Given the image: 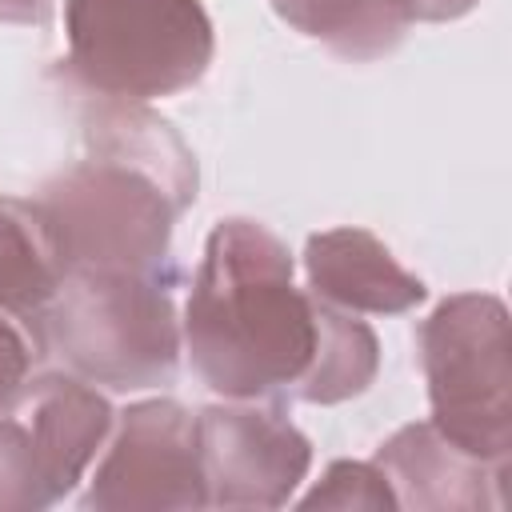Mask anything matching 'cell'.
Returning a JSON list of instances; mask_svg holds the SVG:
<instances>
[{
  "instance_id": "cell-1",
  "label": "cell",
  "mask_w": 512,
  "mask_h": 512,
  "mask_svg": "<svg viewBox=\"0 0 512 512\" xmlns=\"http://www.w3.org/2000/svg\"><path fill=\"white\" fill-rule=\"evenodd\" d=\"M288 244L248 216L220 220L180 320L192 372L224 400L292 396L316 348V296L296 288Z\"/></svg>"
},
{
  "instance_id": "cell-2",
  "label": "cell",
  "mask_w": 512,
  "mask_h": 512,
  "mask_svg": "<svg viewBox=\"0 0 512 512\" xmlns=\"http://www.w3.org/2000/svg\"><path fill=\"white\" fill-rule=\"evenodd\" d=\"M36 208L64 276L172 280V228L184 204L148 168L92 148L40 188Z\"/></svg>"
},
{
  "instance_id": "cell-3",
  "label": "cell",
  "mask_w": 512,
  "mask_h": 512,
  "mask_svg": "<svg viewBox=\"0 0 512 512\" xmlns=\"http://www.w3.org/2000/svg\"><path fill=\"white\" fill-rule=\"evenodd\" d=\"M164 276H64L36 320V348L112 392L164 388L180 368V320Z\"/></svg>"
},
{
  "instance_id": "cell-4",
  "label": "cell",
  "mask_w": 512,
  "mask_h": 512,
  "mask_svg": "<svg viewBox=\"0 0 512 512\" xmlns=\"http://www.w3.org/2000/svg\"><path fill=\"white\" fill-rule=\"evenodd\" d=\"M64 40L68 76L128 104L200 84L216 52L200 0H64Z\"/></svg>"
},
{
  "instance_id": "cell-5",
  "label": "cell",
  "mask_w": 512,
  "mask_h": 512,
  "mask_svg": "<svg viewBox=\"0 0 512 512\" xmlns=\"http://www.w3.org/2000/svg\"><path fill=\"white\" fill-rule=\"evenodd\" d=\"M432 428L480 464L512 456L508 308L492 292H456L420 324Z\"/></svg>"
},
{
  "instance_id": "cell-6",
  "label": "cell",
  "mask_w": 512,
  "mask_h": 512,
  "mask_svg": "<svg viewBox=\"0 0 512 512\" xmlns=\"http://www.w3.org/2000/svg\"><path fill=\"white\" fill-rule=\"evenodd\" d=\"M80 504L96 512L208 508L196 416L164 396L116 412Z\"/></svg>"
},
{
  "instance_id": "cell-7",
  "label": "cell",
  "mask_w": 512,
  "mask_h": 512,
  "mask_svg": "<svg viewBox=\"0 0 512 512\" xmlns=\"http://www.w3.org/2000/svg\"><path fill=\"white\" fill-rule=\"evenodd\" d=\"M196 440L208 508H280L312 468V440L260 400L208 404Z\"/></svg>"
},
{
  "instance_id": "cell-8",
  "label": "cell",
  "mask_w": 512,
  "mask_h": 512,
  "mask_svg": "<svg viewBox=\"0 0 512 512\" xmlns=\"http://www.w3.org/2000/svg\"><path fill=\"white\" fill-rule=\"evenodd\" d=\"M8 412H16L32 436L36 464L52 504L64 500L88 476L116 420L112 404L96 392V384L72 372H48V376L24 380Z\"/></svg>"
},
{
  "instance_id": "cell-9",
  "label": "cell",
  "mask_w": 512,
  "mask_h": 512,
  "mask_svg": "<svg viewBox=\"0 0 512 512\" xmlns=\"http://www.w3.org/2000/svg\"><path fill=\"white\" fill-rule=\"evenodd\" d=\"M304 276L316 300L356 316H400L428 296L424 280L412 276L384 240L352 224L308 236Z\"/></svg>"
},
{
  "instance_id": "cell-10",
  "label": "cell",
  "mask_w": 512,
  "mask_h": 512,
  "mask_svg": "<svg viewBox=\"0 0 512 512\" xmlns=\"http://www.w3.org/2000/svg\"><path fill=\"white\" fill-rule=\"evenodd\" d=\"M396 496V508H432V512H476L496 504L488 484H504L508 464H480L444 440L432 420L396 428L372 456Z\"/></svg>"
},
{
  "instance_id": "cell-11",
  "label": "cell",
  "mask_w": 512,
  "mask_h": 512,
  "mask_svg": "<svg viewBox=\"0 0 512 512\" xmlns=\"http://www.w3.org/2000/svg\"><path fill=\"white\" fill-rule=\"evenodd\" d=\"M60 284L64 264L36 200L0 196V312L36 332V320Z\"/></svg>"
},
{
  "instance_id": "cell-12",
  "label": "cell",
  "mask_w": 512,
  "mask_h": 512,
  "mask_svg": "<svg viewBox=\"0 0 512 512\" xmlns=\"http://www.w3.org/2000/svg\"><path fill=\"white\" fill-rule=\"evenodd\" d=\"M96 100L100 104L88 116V144L96 152H112L120 160L148 168L188 208L196 200V160H192V148L172 132V124L128 100H104V96Z\"/></svg>"
},
{
  "instance_id": "cell-13",
  "label": "cell",
  "mask_w": 512,
  "mask_h": 512,
  "mask_svg": "<svg viewBox=\"0 0 512 512\" xmlns=\"http://www.w3.org/2000/svg\"><path fill=\"white\" fill-rule=\"evenodd\" d=\"M376 372H380L376 332L364 320H356V312L316 300V348H312L308 372L292 388V400L320 404V408L344 404V400L368 392Z\"/></svg>"
},
{
  "instance_id": "cell-14",
  "label": "cell",
  "mask_w": 512,
  "mask_h": 512,
  "mask_svg": "<svg viewBox=\"0 0 512 512\" xmlns=\"http://www.w3.org/2000/svg\"><path fill=\"white\" fill-rule=\"evenodd\" d=\"M272 12L308 40L328 44L348 60H376L392 52L404 36V24L388 12L384 0H268Z\"/></svg>"
},
{
  "instance_id": "cell-15",
  "label": "cell",
  "mask_w": 512,
  "mask_h": 512,
  "mask_svg": "<svg viewBox=\"0 0 512 512\" xmlns=\"http://www.w3.org/2000/svg\"><path fill=\"white\" fill-rule=\"evenodd\" d=\"M52 496L44 488L36 448L16 412H0V512H36L48 508Z\"/></svg>"
},
{
  "instance_id": "cell-16",
  "label": "cell",
  "mask_w": 512,
  "mask_h": 512,
  "mask_svg": "<svg viewBox=\"0 0 512 512\" xmlns=\"http://www.w3.org/2000/svg\"><path fill=\"white\" fill-rule=\"evenodd\" d=\"M304 508H396V496L376 460H332L312 492L300 500Z\"/></svg>"
},
{
  "instance_id": "cell-17",
  "label": "cell",
  "mask_w": 512,
  "mask_h": 512,
  "mask_svg": "<svg viewBox=\"0 0 512 512\" xmlns=\"http://www.w3.org/2000/svg\"><path fill=\"white\" fill-rule=\"evenodd\" d=\"M36 356H40V352H36L32 332H28L20 320H12V316L0 312V412H4V408L16 400V392L24 388L28 368H32Z\"/></svg>"
},
{
  "instance_id": "cell-18",
  "label": "cell",
  "mask_w": 512,
  "mask_h": 512,
  "mask_svg": "<svg viewBox=\"0 0 512 512\" xmlns=\"http://www.w3.org/2000/svg\"><path fill=\"white\" fill-rule=\"evenodd\" d=\"M388 12L408 28V24H444L468 16L480 0H384Z\"/></svg>"
},
{
  "instance_id": "cell-19",
  "label": "cell",
  "mask_w": 512,
  "mask_h": 512,
  "mask_svg": "<svg viewBox=\"0 0 512 512\" xmlns=\"http://www.w3.org/2000/svg\"><path fill=\"white\" fill-rule=\"evenodd\" d=\"M0 4H4V8H36L40 0H0Z\"/></svg>"
}]
</instances>
